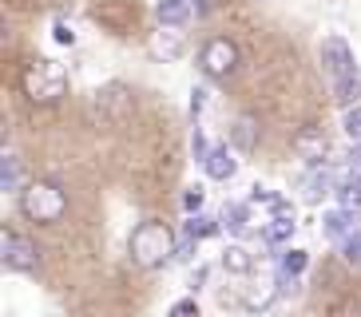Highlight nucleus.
Returning <instances> with one entry per match:
<instances>
[{
	"label": "nucleus",
	"instance_id": "obj_24",
	"mask_svg": "<svg viewBox=\"0 0 361 317\" xmlns=\"http://www.w3.org/2000/svg\"><path fill=\"white\" fill-rule=\"evenodd\" d=\"M341 127H345L350 143H361V104H357V107H345V116H341Z\"/></svg>",
	"mask_w": 361,
	"mask_h": 317
},
{
	"label": "nucleus",
	"instance_id": "obj_31",
	"mask_svg": "<svg viewBox=\"0 0 361 317\" xmlns=\"http://www.w3.org/2000/svg\"><path fill=\"white\" fill-rule=\"evenodd\" d=\"M191 151H195V158H207L211 155V147H207V135H202V127H195V135H191Z\"/></svg>",
	"mask_w": 361,
	"mask_h": 317
},
{
	"label": "nucleus",
	"instance_id": "obj_18",
	"mask_svg": "<svg viewBox=\"0 0 361 317\" xmlns=\"http://www.w3.org/2000/svg\"><path fill=\"white\" fill-rule=\"evenodd\" d=\"M223 270L226 274H250V270H255V258H250L246 246H226L223 250Z\"/></svg>",
	"mask_w": 361,
	"mask_h": 317
},
{
	"label": "nucleus",
	"instance_id": "obj_8",
	"mask_svg": "<svg viewBox=\"0 0 361 317\" xmlns=\"http://www.w3.org/2000/svg\"><path fill=\"white\" fill-rule=\"evenodd\" d=\"M294 151L298 158H306L310 167H326V155H329V135L322 127H302L294 135Z\"/></svg>",
	"mask_w": 361,
	"mask_h": 317
},
{
	"label": "nucleus",
	"instance_id": "obj_1",
	"mask_svg": "<svg viewBox=\"0 0 361 317\" xmlns=\"http://www.w3.org/2000/svg\"><path fill=\"white\" fill-rule=\"evenodd\" d=\"M175 246H179V238L171 234L167 222L147 218L131 230L128 250H131V262H135L139 270H159V266H167L171 258H175Z\"/></svg>",
	"mask_w": 361,
	"mask_h": 317
},
{
	"label": "nucleus",
	"instance_id": "obj_14",
	"mask_svg": "<svg viewBox=\"0 0 361 317\" xmlns=\"http://www.w3.org/2000/svg\"><path fill=\"white\" fill-rule=\"evenodd\" d=\"M334 194H338V202L345 211H361V170H353V167L345 170L338 179V190H334Z\"/></svg>",
	"mask_w": 361,
	"mask_h": 317
},
{
	"label": "nucleus",
	"instance_id": "obj_27",
	"mask_svg": "<svg viewBox=\"0 0 361 317\" xmlns=\"http://www.w3.org/2000/svg\"><path fill=\"white\" fill-rule=\"evenodd\" d=\"M202 199H207V190H202V187H191L187 194H183V211H187V214H199V211H202Z\"/></svg>",
	"mask_w": 361,
	"mask_h": 317
},
{
	"label": "nucleus",
	"instance_id": "obj_28",
	"mask_svg": "<svg viewBox=\"0 0 361 317\" xmlns=\"http://www.w3.org/2000/svg\"><path fill=\"white\" fill-rule=\"evenodd\" d=\"M52 40H56V44H68V48H72V44H75L72 24H68V20H56V24H52Z\"/></svg>",
	"mask_w": 361,
	"mask_h": 317
},
{
	"label": "nucleus",
	"instance_id": "obj_7",
	"mask_svg": "<svg viewBox=\"0 0 361 317\" xmlns=\"http://www.w3.org/2000/svg\"><path fill=\"white\" fill-rule=\"evenodd\" d=\"M0 254H4V266L16 270V274H36V270H40V250H36V242L20 230H4Z\"/></svg>",
	"mask_w": 361,
	"mask_h": 317
},
{
	"label": "nucleus",
	"instance_id": "obj_17",
	"mask_svg": "<svg viewBox=\"0 0 361 317\" xmlns=\"http://www.w3.org/2000/svg\"><path fill=\"white\" fill-rule=\"evenodd\" d=\"M223 226L231 234H246V226H250V202H226L223 206Z\"/></svg>",
	"mask_w": 361,
	"mask_h": 317
},
{
	"label": "nucleus",
	"instance_id": "obj_32",
	"mask_svg": "<svg viewBox=\"0 0 361 317\" xmlns=\"http://www.w3.org/2000/svg\"><path fill=\"white\" fill-rule=\"evenodd\" d=\"M270 211H274V218H294V206H290L286 199H278L274 206H270Z\"/></svg>",
	"mask_w": 361,
	"mask_h": 317
},
{
	"label": "nucleus",
	"instance_id": "obj_11",
	"mask_svg": "<svg viewBox=\"0 0 361 317\" xmlns=\"http://www.w3.org/2000/svg\"><path fill=\"white\" fill-rule=\"evenodd\" d=\"M334 190H338L334 170H329V167H314L306 175V182H302V199H306V202H322L326 194H334Z\"/></svg>",
	"mask_w": 361,
	"mask_h": 317
},
{
	"label": "nucleus",
	"instance_id": "obj_15",
	"mask_svg": "<svg viewBox=\"0 0 361 317\" xmlns=\"http://www.w3.org/2000/svg\"><path fill=\"white\" fill-rule=\"evenodd\" d=\"M231 143H234V151H243V155H250V151L258 147V123L250 116H238L234 119V127H231Z\"/></svg>",
	"mask_w": 361,
	"mask_h": 317
},
{
	"label": "nucleus",
	"instance_id": "obj_10",
	"mask_svg": "<svg viewBox=\"0 0 361 317\" xmlns=\"http://www.w3.org/2000/svg\"><path fill=\"white\" fill-rule=\"evenodd\" d=\"M202 170H207V175H211L214 182L234 179V170H238V158H234V147H226V143L211 147V155L202 158Z\"/></svg>",
	"mask_w": 361,
	"mask_h": 317
},
{
	"label": "nucleus",
	"instance_id": "obj_2",
	"mask_svg": "<svg viewBox=\"0 0 361 317\" xmlns=\"http://www.w3.org/2000/svg\"><path fill=\"white\" fill-rule=\"evenodd\" d=\"M20 87H24V95H28L32 104H56V99H64V95H68V72H64V63L48 60V56H40V60H32V63H24Z\"/></svg>",
	"mask_w": 361,
	"mask_h": 317
},
{
	"label": "nucleus",
	"instance_id": "obj_34",
	"mask_svg": "<svg viewBox=\"0 0 361 317\" xmlns=\"http://www.w3.org/2000/svg\"><path fill=\"white\" fill-rule=\"evenodd\" d=\"M202 282H207V266H199V270H195V274H191V290H199Z\"/></svg>",
	"mask_w": 361,
	"mask_h": 317
},
{
	"label": "nucleus",
	"instance_id": "obj_4",
	"mask_svg": "<svg viewBox=\"0 0 361 317\" xmlns=\"http://www.w3.org/2000/svg\"><path fill=\"white\" fill-rule=\"evenodd\" d=\"M92 111H96L99 123L119 127V123H128L131 111H135V95H131L128 84H104L92 95Z\"/></svg>",
	"mask_w": 361,
	"mask_h": 317
},
{
	"label": "nucleus",
	"instance_id": "obj_22",
	"mask_svg": "<svg viewBox=\"0 0 361 317\" xmlns=\"http://www.w3.org/2000/svg\"><path fill=\"white\" fill-rule=\"evenodd\" d=\"M334 95H338L341 107H357V99H361V75H350V80L334 84Z\"/></svg>",
	"mask_w": 361,
	"mask_h": 317
},
{
	"label": "nucleus",
	"instance_id": "obj_21",
	"mask_svg": "<svg viewBox=\"0 0 361 317\" xmlns=\"http://www.w3.org/2000/svg\"><path fill=\"white\" fill-rule=\"evenodd\" d=\"M223 230V218H211V214H191L187 218V234H195V238H214V234Z\"/></svg>",
	"mask_w": 361,
	"mask_h": 317
},
{
	"label": "nucleus",
	"instance_id": "obj_25",
	"mask_svg": "<svg viewBox=\"0 0 361 317\" xmlns=\"http://www.w3.org/2000/svg\"><path fill=\"white\" fill-rule=\"evenodd\" d=\"M329 317H361V297H341L338 306L329 309Z\"/></svg>",
	"mask_w": 361,
	"mask_h": 317
},
{
	"label": "nucleus",
	"instance_id": "obj_36",
	"mask_svg": "<svg viewBox=\"0 0 361 317\" xmlns=\"http://www.w3.org/2000/svg\"><path fill=\"white\" fill-rule=\"evenodd\" d=\"M350 167H361V143H353V155H350Z\"/></svg>",
	"mask_w": 361,
	"mask_h": 317
},
{
	"label": "nucleus",
	"instance_id": "obj_33",
	"mask_svg": "<svg viewBox=\"0 0 361 317\" xmlns=\"http://www.w3.org/2000/svg\"><path fill=\"white\" fill-rule=\"evenodd\" d=\"M202 104H207V92H202V87H195V92H191V116H199Z\"/></svg>",
	"mask_w": 361,
	"mask_h": 317
},
{
	"label": "nucleus",
	"instance_id": "obj_12",
	"mask_svg": "<svg viewBox=\"0 0 361 317\" xmlns=\"http://www.w3.org/2000/svg\"><path fill=\"white\" fill-rule=\"evenodd\" d=\"M191 12H195L191 0H159L155 4V16H159L163 28H183V24L191 20Z\"/></svg>",
	"mask_w": 361,
	"mask_h": 317
},
{
	"label": "nucleus",
	"instance_id": "obj_20",
	"mask_svg": "<svg viewBox=\"0 0 361 317\" xmlns=\"http://www.w3.org/2000/svg\"><path fill=\"white\" fill-rule=\"evenodd\" d=\"M0 190H20V158L12 151L0 155Z\"/></svg>",
	"mask_w": 361,
	"mask_h": 317
},
{
	"label": "nucleus",
	"instance_id": "obj_5",
	"mask_svg": "<svg viewBox=\"0 0 361 317\" xmlns=\"http://www.w3.org/2000/svg\"><path fill=\"white\" fill-rule=\"evenodd\" d=\"M318 60H322V72L329 75V84H341V80H350L357 75V60H353V48L341 36H326L318 44Z\"/></svg>",
	"mask_w": 361,
	"mask_h": 317
},
{
	"label": "nucleus",
	"instance_id": "obj_6",
	"mask_svg": "<svg viewBox=\"0 0 361 317\" xmlns=\"http://www.w3.org/2000/svg\"><path fill=\"white\" fill-rule=\"evenodd\" d=\"M199 68L211 75V80L234 75V68H238V44L226 40V36H211V40L202 44V52H199Z\"/></svg>",
	"mask_w": 361,
	"mask_h": 317
},
{
	"label": "nucleus",
	"instance_id": "obj_9",
	"mask_svg": "<svg viewBox=\"0 0 361 317\" xmlns=\"http://www.w3.org/2000/svg\"><path fill=\"white\" fill-rule=\"evenodd\" d=\"M147 52L155 56V60H163V63L179 60V56H183V32L179 28H163V24H159V32H151Z\"/></svg>",
	"mask_w": 361,
	"mask_h": 317
},
{
	"label": "nucleus",
	"instance_id": "obj_29",
	"mask_svg": "<svg viewBox=\"0 0 361 317\" xmlns=\"http://www.w3.org/2000/svg\"><path fill=\"white\" fill-rule=\"evenodd\" d=\"M278 199H282V194H274V190H266V187H255L246 202H250V206H258V202H262V206H274Z\"/></svg>",
	"mask_w": 361,
	"mask_h": 317
},
{
	"label": "nucleus",
	"instance_id": "obj_26",
	"mask_svg": "<svg viewBox=\"0 0 361 317\" xmlns=\"http://www.w3.org/2000/svg\"><path fill=\"white\" fill-rule=\"evenodd\" d=\"M195 250H199V238H195V234H187V230H183L179 246H175V258H179V262H191V258H195Z\"/></svg>",
	"mask_w": 361,
	"mask_h": 317
},
{
	"label": "nucleus",
	"instance_id": "obj_30",
	"mask_svg": "<svg viewBox=\"0 0 361 317\" xmlns=\"http://www.w3.org/2000/svg\"><path fill=\"white\" fill-rule=\"evenodd\" d=\"M171 317H199V306H195V297H183L171 306Z\"/></svg>",
	"mask_w": 361,
	"mask_h": 317
},
{
	"label": "nucleus",
	"instance_id": "obj_16",
	"mask_svg": "<svg viewBox=\"0 0 361 317\" xmlns=\"http://www.w3.org/2000/svg\"><path fill=\"white\" fill-rule=\"evenodd\" d=\"M294 230H298L294 218H270V222L262 226V242H266V246H286L290 238H294Z\"/></svg>",
	"mask_w": 361,
	"mask_h": 317
},
{
	"label": "nucleus",
	"instance_id": "obj_19",
	"mask_svg": "<svg viewBox=\"0 0 361 317\" xmlns=\"http://www.w3.org/2000/svg\"><path fill=\"white\" fill-rule=\"evenodd\" d=\"M310 266V254L306 250H294V246H286L282 250V258H278V274H286V278H298L302 270Z\"/></svg>",
	"mask_w": 361,
	"mask_h": 317
},
{
	"label": "nucleus",
	"instance_id": "obj_23",
	"mask_svg": "<svg viewBox=\"0 0 361 317\" xmlns=\"http://www.w3.org/2000/svg\"><path fill=\"white\" fill-rule=\"evenodd\" d=\"M341 258H345V266L361 270V230L350 234V238H341Z\"/></svg>",
	"mask_w": 361,
	"mask_h": 317
},
{
	"label": "nucleus",
	"instance_id": "obj_13",
	"mask_svg": "<svg viewBox=\"0 0 361 317\" xmlns=\"http://www.w3.org/2000/svg\"><path fill=\"white\" fill-rule=\"evenodd\" d=\"M322 226H326V234H329V238H338V242L361 230V226H357V211H345V206H341V211H329L326 218H322Z\"/></svg>",
	"mask_w": 361,
	"mask_h": 317
},
{
	"label": "nucleus",
	"instance_id": "obj_3",
	"mask_svg": "<svg viewBox=\"0 0 361 317\" xmlns=\"http://www.w3.org/2000/svg\"><path fill=\"white\" fill-rule=\"evenodd\" d=\"M20 211L28 222H40V226H52V222L64 218L68 211V194L60 182L52 179H36L20 190Z\"/></svg>",
	"mask_w": 361,
	"mask_h": 317
},
{
	"label": "nucleus",
	"instance_id": "obj_35",
	"mask_svg": "<svg viewBox=\"0 0 361 317\" xmlns=\"http://www.w3.org/2000/svg\"><path fill=\"white\" fill-rule=\"evenodd\" d=\"M195 4V12H199V16H207V12H211V0H191Z\"/></svg>",
	"mask_w": 361,
	"mask_h": 317
}]
</instances>
